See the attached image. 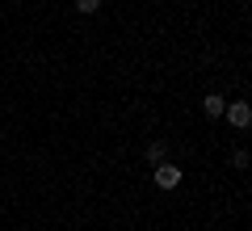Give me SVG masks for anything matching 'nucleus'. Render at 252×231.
<instances>
[{
	"mask_svg": "<svg viewBox=\"0 0 252 231\" xmlns=\"http://www.w3.org/2000/svg\"><path fill=\"white\" fill-rule=\"evenodd\" d=\"M76 9H80V13H97L101 0H76Z\"/></svg>",
	"mask_w": 252,
	"mask_h": 231,
	"instance_id": "5",
	"label": "nucleus"
},
{
	"mask_svg": "<svg viewBox=\"0 0 252 231\" xmlns=\"http://www.w3.org/2000/svg\"><path fill=\"white\" fill-rule=\"evenodd\" d=\"M202 109H206V118H223V109H227V101L219 97V93H206V97H202Z\"/></svg>",
	"mask_w": 252,
	"mask_h": 231,
	"instance_id": "3",
	"label": "nucleus"
},
{
	"mask_svg": "<svg viewBox=\"0 0 252 231\" xmlns=\"http://www.w3.org/2000/svg\"><path fill=\"white\" fill-rule=\"evenodd\" d=\"M156 185H160V189H177L181 185V168H172V164L160 160V168H156Z\"/></svg>",
	"mask_w": 252,
	"mask_h": 231,
	"instance_id": "2",
	"label": "nucleus"
},
{
	"mask_svg": "<svg viewBox=\"0 0 252 231\" xmlns=\"http://www.w3.org/2000/svg\"><path fill=\"white\" fill-rule=\"evenodd\" d=\"M223 114H227V122H231V126H240V131H248V126H252V109L244 105V101H231V105H227Z\"/></svg>",
	"mask_w": 252,
	"mask_h": 231,
	"instance_id": "1",
	"label": "nucleus"
},
{
	"mask_svg": "<svg viewBox=\"0 0 252 231\" xmlns=\"http://www.w3.org/2000/svg\"><path fill=\"white\" fill-rule=\"evenodd\" d=\"M164 156H168V147H164V143H152V147H147V160H152V164H160Z\"/></svg>",
	"mask_w": 252,
	"mask_h": 231,
	"instance_id": "4",
	"label": "nucleus"
}]
</instances>
